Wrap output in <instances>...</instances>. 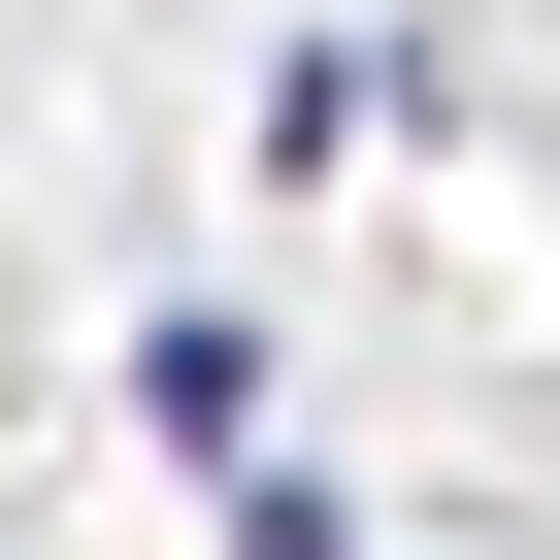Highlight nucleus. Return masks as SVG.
<instances>
[{
  "mask_svg": "<svg viewBox=\"0 0 560 560\" xmlns=\"http://www.w3.org/2000/svg\"><path fill=\"white\" fill-rule=\"evenodd\" d=\"M132 429H198V462H231V429H264V330H231V298H165V330H132Z\"/></svg>",
  "mask_w": 560,
  "mask_h": 560,
  "instance_id": "obj_1",
  "label": "nucleus"
}]
</instances>
